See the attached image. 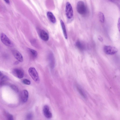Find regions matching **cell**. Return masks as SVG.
Instances as JSON below:
<instances>
[{"label":"cell","mask_w":120,"mask_h":120,"mask_svg":"<svg viewBox=\"0 0 120 120\" xmlns=\"http://www.w3.org/2000/svg\"><path fill=\"white\" fill-rule=\"evenodd\" d=\"M76 10L81 15L85 14L86 12V8L84 2L79 1L77 2L76 7Z\"/></svg>","instance_id":"6da1fadb"},{"label":"cell","mask_w":120,"mask_h":120,"mask_svg":"<svg viewBox=\"0 0 120 120\" xmlns=\"http://www.w3.org/2000/svg\"><path fill=\"white\" fill-rule=\"evenodd\" d=\"M28 71L29 75L34 81L37 82L39 81L38 73L34 68L33 67L30 68L28 69Z\"/></svg>","instance_id":"7a4b0ae2"},{"label":"cell","mask_w":120,"mask_h":120,"mask_svg":"<svg viewBox=\"0 0 120 120\" xmlns=\"http://www.w3.org/2000/svg\"><path fill=\"white\" fill-rule=\"evenodd\" d=\"M65 13L66 16L69 19L72 18L73 15V10L71 4L67 2L66 4Z\"/></svg>","instance_id":"3957f363"},{"label":"cell","mask_w":120,"mask_h":120,"mask_svg":"<svg viewBox=\"0 0 120 120\" xmlns=\"http://www.w3.org/2000/svg\"><path fill=\"white\" fill-rule=\"evenodd\" d=\"M0 39L2 42L5 45L10 47L13 46L12 42L4 34L1 33V34Z\"/></svg>","instance_id":"277c9868"},{"label":"cell","mask_w":120,"mask_h":120,"mask_svg":"<svg viewBox=\"0 0 120 120\" xmlns=\"http://www.w3.org/2000/svg\"><path fill=\"white\" fill-rule=\"evenodd\" d=\"M104 49L105 53L108 55L114 54L116 53L118 51L116 47L110 45L105 46Z\"/></svg>","instance_id":"5b68a950"},{"label":"cell","mask_w":120,"mask_h":120,"mask_svg":"<svg viewBox=\"0 0 120 120\" xmlns=\"http://www.w3.org/2000/svg\"><path fill=\"white\" fill-rule=\"evenodd\" d=\"M11 73L14 76L19 79L22 78L24 75L23 71L22 69L19 68L13 69Z\"/></svg>","instance_id":"8992f818"},{"label":"cell","mask_w":120,"mask_h":120,"mask_svg":"<svg viewBox=\"0 0 120 120\" xmlns=\"http://www.w3.org/2000/svg\"><path fill=\"white\" fill-rule=\"evenodd\" d=\"M12 54L19 61L22 62L23 61V57L20 53L17 50L14 49L12 51Z\"/></svg>","instance_id":"52a82bcc"},{"label":"cell","mask_w":120,"mask_h":120,"mask_svg":"<svg viewBox=\"0 0 120 120\" xmlns=\"http://www.w3.org/2000/svg\"><path fill=\"white\" fill-rule=\"evenodd\" d=\"M43 112L45 116L47 118L50 119L52 116V114L49 110V108L47 105L44 106L43 110Z\"/></svg>","instance_id":"ba28073f"},{"label":"cell","mask_w":120,"mask_h":120,"mask_svg":"<svg viewBox=\"0 0 120 120\" xmlns=\"http://www.w3.org/2000/svg\"><path fill=\"white\" fill-rule=\"evenodd\" d=\"M28 93L26 90H23L22 92L21 96V101L22 102L25 103L27 101L28 97Z\"/></svg>","instance_id":"9c48e42d"},{"label":"cell","mask_w":120,"mask_h":120,"mask_svg":"<svg viewBox=\"0 0 120 120\" xmlns=\"http://www.w3.org/2000/svg\"><path fill=\"white\" fill-rule=\"evenodd\" d=\"M41 38L44 41H48L49 39V36L48 33L44 30H41L39 33Z\"/></svg>","instance_id":"30bf717a"},{"label":"cell","mask_w":120,"mask_h":120,"mask_svg":"<svg viewBox=\"0 0 120 120\" xmlns=\"http://www.w3.org/2000/svg\"><path fill=\"white\" fill-rule=\"evenodd\" d=\"M47 15L49 20L53 23H55L56 22L55 17L53 13L50 11H48L47 13Z\"/></svg>","instance_id":"8fae6325"},{"label":"cell","mask_w":120,"mask_h":120,"mask_svg":"<svg viewBox=\"0 0 120 120\" xmlns=\"http://www.w3.org/2000/svg\"><path fill=\"white\" fill-rule=\"evenodd\" d=\"M60 21L64 37L66 39H67L68 36L64 24L62 20H61Z\"/></svg>","instance_id":"7c38bea8"},{"label":"cell","mask_w":120,"mask_h":120,"mask_svg":"<svg viewBox=\"0 0 120 120\" xmlns=\"http://www.w3.org/2000/svg\"><path fill=\"white\" fill-rule=\"evenodd\" d=\"M76 47L80 50H83L85 49V47L84 44L79 40L76 41Z\"/></svg>","instance_id":"4fadbf2b"},{"label":"cell","mask_w":120,"mask_h":120,"mask_svg":"<svg viewBox=\"0 0 120 120\" xmlns=\"http://www.w3.org/2000/svg\"><path fill=\"white\" fill-rule=\"evenodd\" d=\"M28 50L30 54L33 57L35 58L37 56L38 54L36 50L30 48H28Z\"/></svg>","instance_id":"5bb4252c"},{"label":"cell","mask_w":120,"mask_h":120,"mask_svg":"<svg viewBox=\"0 0 120 120\" xmlns=\"http://www.w3.org/2000/svg\"><path fill=\"white\" fill-rule=\"evenodd\" d=\"M0 80V85L2 86L4 85L6 83L8 79L5 76H2L1 77Z\"/></svg>","instance_id":"9a60e30c"},{"label":"cell","mask_w":120,"mask_h":120,"mask_svg":"<svg viewBox=\"0 0 120 120\" xmlns=\"http://www.w3.org/2000/svg\"><path fill=\"white\" fill-rule=\"evenodd\" d=\"M98 17L100 21L101 22H104L105 20L104 16L103 14L101 12H99L98 14Z\"/></svg>","instance_id":"2e32d148"},{"label":"cell","mask_w":120,"mask_h":120,"mask_svg":"<svg viewBox=\"0 0 120 120\" xmlns=\"http://www.w3.org/2000/svg\"><path fill=\"white\" fill-rule=\"evenodd\" d=\"M53 55L51 54L50 55H49V60L50 62L51 65V67L52 68L54 67V58H53Z\"/></svg>","instance_id":"e0dca14e"},{"label":"cell","mask_w":120,"mask_h":120,"mask_svg":"<svg viewBox=\"0 0 120 120\" xmlns=\"http://www.w3.org/2000/svg\"><path fill=\"white\" fill-rule=\"evenodd\" d=\"M77 88L78 91L80 94L83 97H85V96L82 89L79 86H77Z\"/></svg>","instance_id":"ac0fdd59"},{"label":"cell","mask_w":120,"mask_h":120,"mask_svg":"<svg viewBox=\"0 0 120 120\" xmlns=\"http://www.w3.org/2000/svg\"><path fill=\"white\" fill-rule=\"evenodd\" d=\"M11 88L16 92H18L19 91V89L15 85H11L10 86Z\"/></svg>","instance_id":"d6986e66"},{"label":"cell","mask_w":120,"mask_h":120,"mask_svg":"<svg viewBox=\"0 0 120 120\" xmlns=\"http://www.w3.org/2000/svg\"><path fill=\"white\" fill-rule=\"evenodd\" d=\"M22 82L24 84L26 85H29L30 84V81L26 79H23L22 80Z\"/></svg>","instance_id":"ffe728a7"},{"label":"cell","mask_w":120,"mask_h":120,"mask_svg":"<svg viewBox=\"0 0 120 120\" xmlns=\"http://www.w3.org/2000/svg\"><path fill=\"white\" fill-rule=\"evenodd\" d=\"M33 115L31 113L28 114L26 116V118L28 120H30L32 118Z\"/></svg>","instance_id":"44dd1931"},{"label":"cell","mask_w":120,"mask_h":120,"mask_svg":"<svg viewBox=\"0 0 120 120\" xmlns=\"http://www.w3.org/2000/svg\"><path fill=\"white\" fill-rule=\"evenodd\" d=\"M7 117L8 120H14L13 116L11 115L8 114Z\"/></svg>","instance_id":"7402d4cb"},{"label":"cell","mask_w":120,"mask_h":120,"mask_svg":"<svg viewBox=\"0 0 120 120\" xmlns=\"http://www.w3.org/2000/svg\"><path fill=\"white\" fill-rule=\"evenodd\" d=\"M117 26H118V29L119 31L120 32V18H119V19L118 20V23H117Z\"/></svg>","instance_id":"603a6c76"},{"label":"cell","mask_w":120,"mask_h":120,"mask_svg":"<svg viewBox=\"0 0 120 120\" xmlns=\"http://www.w3.org/2000/svg\"><path fill=\"white\" fill-rule=\"evenodd\" d=\"M98 40L101 41H102L103 40L102 38L100 35L98 36Z\"/></svg>","instance_id":"cb8c5ba5"},{"label":"cell","mask_w":120,"mask_h":120,"mask_svg":"<svg viewBox=\"0 0 120 120\" xmlns=\"http://www.w3.org/2000/svg\"><path fill=\"white\" fill-rule=\"evenodd\" d=\"M4 1L6 3L8 4H10V2L9 0H5Z\"/></svg>","instance_id":"d4e9b609"},{"label":"cell","mask_w":120,"mask_h":120,"mask_svg":"<svg viewBox=\"0 0 120 120\" xmlns=\"http://www.w3.org/2000/svg\"><path fill=\"white\" fill-rule=\"evenodd\" d=\"M2 75L3 74L0 71V77H1Z\"/></svg>","instance_id":"484cf974"}]
</instances>
